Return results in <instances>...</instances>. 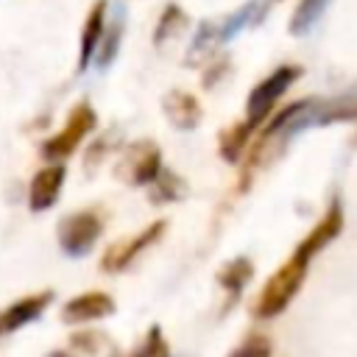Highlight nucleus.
Listing matches in <instances>:
<instances>
[{
    "instance_id": "nucleus-1",
    "label": "nucleus",
    "mask_w": 357,
    "mask_h": 357,
    "mask_svg": "<svg viewBox=\"0 0 357 357\" xmlns=\"http://www.w3.org/2000/svg\"><path fill=\"white\" fill-rule=\"evenodd\" d=\"M307 268H310L307 259L290 254V259L279 271H273L268 276V282L262 284V290H259V296L254 301V315L265 318V321L282 315L290 307V301L296 298V293L301 290V284L307 279Z\"/></svg>"
},
{
    "instance_id": "nucleus-2",
    "label": "nucleus",
    "mask_w": 357,
    "mask_h": 357,
    "mask_svg": "<svg viewBox=\"0 0 357 357\" xmlns=\"http://www.w3.org/2000/svg\"><path fill=\"white\" fill-rule=\"evenodd\" d=\"M301 73L304 70L298 64H279L259 84H254V89L248 92V100H245V123L259 128L268 120V114L273 112V106L279 103V98L301 78Z\"/></svg>"
},
{
    "instance_id": "nucleus-3",
    "label": "nucleus",
    "mask_w": 357,
    "mask_h": 357,
    "mask_svg": "<svg viewBox=\"0 0 357 357\" xmlns=\"http://www.w3.org/2000/svg\"><path fill=\"white\" fill-rule=\"evenodd\" d=\"M95 126H98L95 109H92L86 100L75 103V106L70 109L67 123L61 126V131H56L53 137H47V139L42 142V156H45L47 162H64V159L73 156V151L86 139V134L95 131Z\"/></svg>"
},
{
    "instance_id": "nucleus-4",
    "label": "nucleus",
    "mask_w": 357,
    "mask_h": 357,
    "mask_svg": "<svg viewBox=\"0 0 357 357\" xmlns=\"http://www.w3.org/2000/svg\"><path fill=\"white\" fill-rule=\"evenodd\" d=\"M162 170H165V167H162V151H159V145L151 142V139H137V142H131V145L120 153V159H117V165H114V176H117L120 181L131 184V187H151V184L159 178Z\"/></svg>"
},
{
    "instance_id": "nucleus-5",
    "label": "nucleus",
    "mask_w": 357,
    "mask_h": 357,
    "mask_svg": "<svg viewBox=\"0 0 357 357\" xmlns=\"http://www.w3.org/2000/svg\"><path fill=\"white\" fill-rule=\"evenodd\" d=\"M100 234H103V220L95 209L70 212L59 220V229H56L59 248L67 257H86L95 248Z\"/></svg>"
},
{
    "instance_id": "nucleus-6",
    "label": "nucleus",
    "mask_w": 357,
    "mask_h": 357,
    "mask_svg": "<svg viewBox=\"0 0 357 357\" xmlns=\"http://www.w3.org/2000/svg\"><path fill=\"white\" fill-rule=\"evenodd\" d=\"M165 229H167V220H153V223H148L139 234H134V237H128V240H120V243L109 245V251H106L103 259H100L103 271H109V273H114V271H126V268H128L145 248H151V245L165 234Z\"/></svg>"
},
{
    "instance_id": "nucleus-7",
    "label": "nucleus",
    "mask_w": 357,
    "mask_h": 357,
    "mask_svg": "<svg viewBox=\"0 0 357 357\" xmlns=\"http://www.w3.org/2000/svg\"><path fill=\"white\" fill-rule=\"evenodd\" d=\"M343 223H346V218H343V206H340V201L335 198L332 204H329V209L318 218V223L307 231V237L304 240H298V245H296V257H301V259H307V262H312V257L315 254H321L340 231H343Z\"/></svg>"
},
{
    "instance_id": "nucleus-8",
    "label": "nucleus",
    "mask_w": 357,
    "mask_h": 357,
    "mask_svg": "<svg viewBox=\"0 0 357 357\" xmlns=\"http://www.w3.org/2000/svg\"><path fill=\"white\" fill-rule=\"evenodd\" d=\"M343 120H357V89H349V92L326 98V100L310 98V106L304 114V128L332 126V123H343Z\"/></svg>"
},
{
    "instance_id": "nucleus-9",
    "label": "nucleus",
    "mask_w": 357,
    "mask_h": 357,
    "mask_svg": "<svg viewBox=\"0 0 357 357\" xmlns=\"http://www.w3.org/2000/svg\"><path fill=\"white\" fill-rule=\"evenodd\" d=\"M64 178H67V170H64L61 162H50L47 167L36 170L31 184H28V206H31V212H47L56 204V198H59V192L64 187Z\"/></svg>"
},
{
    "instance_id": "nucleus-10",
    "label": "nucleus",
    "mask_w": 357,
    "mask_h": 357,
    "mask_svg": "<svg viewBox=\"0 0 357 357\" xmlns=\"http://www.w3.org/2000/svg\"><path fill=\"white\" fill-rule=\"evenodd\" d=\"M109 315H114V298L103 290H89V293L73 296L61 307L64 324H86V321H100Z\"/></svg>"
},
{
    "instance_id": "nucleus-11",
    "label": "nucleus",
    "mask_w": 357,
    "mask_h": 357,
    "mask_svg": "<svg viewBox=\"0 0 357 357\" xmlns=\"http://www.w3.org/2000/svg\"><path fill=\"white\" fill-rule=\"evenodd\" d=\"M53 301V290H42V293H33V296H25L14 304H8L6 310H0V337L3 335H11L33 321L42 318V312L50 307Z\"/></svg>"
},
{
    "instance_id": "nucleus-12",
    "label": "nucleus",
    "mask_w": 357,
    "mask_h": 357,
    "mask_svg": "<svg viewBox=\"0 0 357 357\" xmlns=\"http://www.w3.org/2000/svg\"><path fill=\"white\" fill-rule=\"evenodd\" d=\"M162 109H165V117L173 128L178 131H192L198 128L204 112H201V103L195 95L184 92V89H170L165 98H162Z\"/></svg>"
},
{
    "instance_id": "nucleus-13",
    "label": "nucleus",
    "mask_w": 357,
    "mask_h": 357,
    "mask_svg": "<svg viewBox=\"0 0 357 357\" xmlns=\"http://www.w3.org/2000/svg\"><path fill=\"white\" fill-rule=\"evenodd\" d=\"M106 0H95L89 14H86V22H84V31H81V50H78V70L84 73L92 61H95V53L100 47V39L106 33Z\"/></svg>"
},
{
    "instance_id": "nucleus-14",
    "label": "nucleus",
    "mask_w": 357,
    "mask_h": 357,
    "mask_svg": "<svg viewBox=\"0 0 357 357\" xmlns=\"http://www.w3.org/2000/svg\"><path fill=\"white\" fill-rule=\"evenodd\" d=\"M251 276H254L251 259H248V257H234V259H229V262L218 271V284L237 301L240 293H243V287L251 282Z\"/></svg>"
},
{
    "instance_id": "nucleus-15",
    "label": "nucleus",
    "mask_w": 357,
    "mask_h": 357,
    "mask_svg": "<svg viewBox=\"0 0 357 357\" xmlns=\"http://www.w3.org/2000/svg\"><path fill=\"white\" fill-rule=\"evenodd\" d=\"M254 131H257V128L248 126L245 120H243V123H234V126H229V128H223V131H220V142H218V151H220L223 162H229V165L240 162V156H243L245 145L251 142V134H254Z\"/></svg>"
},
{
    "instance_id": "nucleus-16",
    "label": "nucleus",
    "mask_w": 357,
    "mask_h": 357,
    "mask_svg": "<svg viewBox=\"0 0 357 357\" xmlns=\"http://www.w3.org/2000/svg\"><path fill=\"white\" fill-rule=\"evenodd\" d=\"M123 28H126V17L117 11V14L112 17V22L106 25V33H103L100 47H98L95 61H92L98 70H109V67L114 64V59H117V53H120V42H123Z\"/></svg>"
},
{
    "instance_id": "nucleus-17",
    "label": "nucleus",
    "mask_w": 357,
    "mask_h": 357,
    "mask_svg": "<svg viewBox=\"0 0 357 357\" xmlns=\"http://www.w3.org/2000/svg\"><path fill=\"white\" fill-rule=\"evenodd\" d=\"M220 45V33H218V22L212 20H204L198 25V31L192 33V42H190V50H187V64H201L204 59L212 56V50Z\"/></svg>"
},
{
    "instance_id": "nucleus-18",
    "label": "nucleus",
    "mask_w": 357,
    "mask_h": 357,
    "mask_svg": "<svg viewBox=\"0 0 357 357\" xmlns=\"http://www.w3.org/2000/svg\"><path fill=\"white\" fill-rule=\"evenodd\" d=\"M187 25H190V17L184 14L181 6H176V3L165 6L162 17H159V22H156V31H153V45L162 47L165 42H173Z\"/></svg>"
},
{
    "instance_id": "nucleus-19",
    "label": "nucleus",
    "mask_w": 357,
    "mask_h": 357,
    "mask_svg": "<svg viewBox=\"0 0 357 357\" xmlns=\"http://www.w3.org/2000/svg\"><path fill=\"white\" fill-rule=\"evenodd\" d=\"M326 6H329V0H301V3L296 6L293 17H290L287 31H290L293 36H307V33L318 25V20L324 17Z\"/></svg>"
},
{
    "instance_id": "nucleus-20",
    "label": "nucleus",
    "mask_w": 357,
    "mask_h": 357,
    "mask_svg": "<svg viewBox=\"0 0 357 357\" xmlns=\"http://www.w3.org/2000/svg\"><path fill=\"white\" fill-rule=\"evenodd\" d=\"M184 195H187V184L173 170H162L159 178L151 184V201L153 204H176Z\"/></svg>"
},
{
    "instance_id": "nucleus-21",
    "label": "nucleus",
    "mask_w": 357,
    "mask_h": 357,
    "mask_svg": "<svg viewBox=\"0 0 357 357\" xmlns=\"http://www.w3.org/2000/svg\"><path fill=\"white\" fill-rule=\"evenodd\" d=\"M100 349V335L98 332H78L61 351H50L47 357H95Z\"/></svg>"
},
{
    "instance_id": "nucleus-22",
    "label": "nucleus",
    "mask_w": 357,
    "mask_h": 357,
    "mask_svg": "<svg viewBox=\"0 0 357 357\" xmlns=\"http://www.w3.org/2000/svg\"><path fill=\"white\" fill-rule=\"evenodd\" d=\"M131 357H170V343H167V337L162 335V326H159V324H151V326H148L142 343L134 349Z\"/></svg>"
},
{
    "instance_id": "nucleus-23",
    "label": "nucleus",
    "mask_w": 357,
    "mask_h": 357,
    "mask_svg": "<svg viewBox=\"0 0 357 357\" xmlns=\"http://www.w3.org/2000/svg\"><path fill=\"white\" fill-rule=\"evenodd\" d=\"M229 357H271V340L265 335H248L240 346L229 351Z\"/></svg>"
},
{
    "instance_id": "nucleus-24",
    "label": "nucleus",
    "mask_w": 357,
    "mask_h": 357,
    "mask_svg": "<svg viewBox=\"0 0 357 357\" xmlns=\"http://www.w3.org/2000/svg\"><path fill=\"white\" fill-rule=\"evenodd\" d=\"M226 67H229V61H226V59H220L215 67H209V73L204 75V86H215V84L220 81L218 75H223V73H226Z\"/></svg>"
},
{
    "instance_id": "nucleus-25",
    "label": "nucleus",
    "mask_w": 357,
    "mask_h": 357,
    "mask_svg": "<svg viewBox=\"0 0 357 357\" xmlns=\"http://www.w3.org/2000/svg\"><path fill=\"white\" fill-rule=\"evenodd\" d=\"M112 357H123V354H120V351H117V349H112Z\"/></svg>"
}]
</instances>
